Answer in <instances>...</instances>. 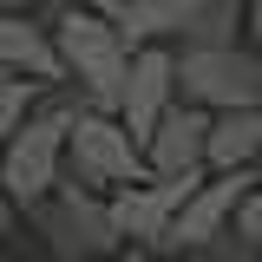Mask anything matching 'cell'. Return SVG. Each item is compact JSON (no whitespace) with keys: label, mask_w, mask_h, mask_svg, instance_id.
I'll use <instances>...</instances> for the list:
<instances>
[{"label":"cell","mask_w":262,"mask_h":262,"mask_svg":"<svg viewBox=\"0 0 262 262\" xmlns=\"http://www.w3.org/2000/svg\"><path fill=\"white\" fill-rule=\"evenodd\" d=\"M79 112H85V98L72 85H53V92H39V105L27 112V125L0 144V190H7V203L20 216L53 196L59 164H66V131H72Z\"/></svg>","instance_id":"1"},{"label":"cell","mask_w":262,"mask_h":262,"mask_svg":"<svg viewBox=\"0 0 262 262\" xmlns=\"http://www.w3.org/2000/svg\"><path fill=\"white\" fill-rule=\"evenodd\" d=\"M39 20L53 33V53H59L66 85L85 98L92 112H112L118 79H125V59H131L118 27H112L105 13H79V7H53V13H39Z\"/></svg>","instance_id":"2"},{"label":"cell","mask_w":262,"mask_h":262,"mask_svg":"<svg viewBox=\"0 0 262 262\" xmlns=\"http://www.w3.org/2000/svg\"><path fill=\"white\" fill-rule=\"evenodd\" d=\"M177 105L196 112H262V59L256 46H216V53H170Z\"/></svg>","instance_id":"3"},{"label":"cell","mask_w":262,"mask_h":262,"mask_svg":"<svg viewBox=\"0 0 262 262\" xmlns=\"http://www.w3.org/2000/svg\"><path fill=\"white\" fill-rule=\"evenodd\" d=\"M138 177H144L138 144L118 131L112 112H92V105H85V112L72 118V131H66L59 184H72V190H85V196H112V190H125V184H138Z\"/></svg>","instance_id":"4"},{"label":"cell","mask_w":262,"mask_h":262,"mask_svg":"<svg viewBox=\"0 0 262 262\" xmlns=\"http://www.w3.org/2000/svg\"><path fill=\"white\" fill-rule=\"evenodd\" d=\"M27 223L39 229L46 262H118V243H112V223H105V196L53 184V196L27 210Z\"/></svg>","instance_id":"5"},{"label":"cell","mask_w":262,"mask_h":262,"mask_svg":"<svg viewBox=\"0 0 262 262\" xmlns=\"http://www.w3.org/2000/svg\"><path fill=\"white\" fill-rule=\"evenodd\" d=\"M203 184V170L190 177H138L125 190L105 196V223H112V243H118V256H138V249H158L170 216H177V203Z\"/></svg>","instance_id":"6"},{"label":"cell","mask_w":262,"mask_h":262,"mask_svg":"<svg viewBox=\"0 0 262 262\" xmlns=\"http://www.w3.org/2000/svg\"><path fill=\"white\" fill-rule=\"evenodd\" d=\"M256 190V170H229V177H203L184 203H177V216H170V229H164V256H203L216 236H223L229 210L243 203V196Z\"/></svg>","instance_id":"7"},{"label":"cell","mask_w":262,"mask_h":262,"mask_svg":"<svg viewBox=\"0 0 262 262\" xmlns=\"http://www.w3.org/2000/svg\"><path fill=\"white\" fill-rule=\"evenodd\" d=\"M177 105V85H170V46H138L125 59V79H118V98H112V118L131 144H144V131L158 125L164 112Z\"/></svg>","instance_id":"8"},{"label":"cell","mask_w":262,"mask_h":262,"mask_svg":"<svg viewBox=\"0 0 262 262\" xmlns=\"http://www.w3.org/2000/svg\"><path fill=\"white\" fill-rule=\"evenodd\" d=\"M203 131H210V112L170 105L158 125L144 131V144H138L144 177H190V170H203Z\"/></svg>","instance_id":"9"},{"label":"cell","mask_w":262,"mask_h":262,"mask_svg":"<svg viewBox=\"0 0 262 262\" xmlns=\"http://www.w3.org/2000/svg\"><path fill=\"white\" fill-rule=\"evenodd\" d=\"M0 79H27V85H39V92L66 85L46 20H0Z\"/></svg>","instance_id":"10"},{"label":"cell","mask_w":262,"mask_h":262,"mask_svg":"<svg viewBox=\"0 0 262 262\" xmlns=\"http://www.w3.org/2000/svg\"><path fill=\"white\" fill-rule=\"evenodd\" d=\"M256 151H262V112H216L203 131V177L256 170Z\"/></svg>","instance_id":"11"},{"label":"cell","mask_w":262,"mask_h":262,"mask_svg":"<svg viewBox=\"0 0 262 262\" xmlns=\"http://www.w3.org/2000/svg\"><path fill=\"white\" fill-rule=\"evenodd\" d=\"M190 7L196 0H125V7L112 13V27L125 39V53H138V46H177Z\"/></svg>","instance_id":"12"},{"label":"cell","mask_w":262,"mask_h":262,"mask_svg":"<svg viewBox=\"0 0 262 262\" xmlns=\"http://www.w3.org/2000/svg\"><path fill=\"white\" fill-rule=\"evenodd\" d=\"M216 46H249V20H243V0H196L170 53H216Z\"/></svg>","instance_id":"13"},{"label":"cell","mask_w":262,"mask_h":262,"mask_svg":"<svg viewBox=\"0 0 262 262\" xmlns=\"http://www.w3.org/2000/svg\"><path fill=\"white\" fill-rule=\"evenodd\" d=\"M33 105H39V85H27V79H0V144L27 125Z\"/></svg>","instance_id":"14"},{"label":"cell","mask_w":262,"mask_h":262,"mask_svg":"<svg viewBox=\"0 0 262 262\" xmlns=\"http://www.w3.org/2000/svg\"><path fill=\"white\" fill-rule=\"evenodd\" d=\"M53 0H0V20H39Z\"/></svg>","instance_id":"15"},{"label":"cell","mask_w":262,"mask_h":262,"mask_svg":"<svg viewBox=\"0 0 262 262\" xmlns=\"http://www.w3.org/2000/svg\"><path fill=\"white\" fill-rule=\"evenodd\" d=\"M53 7H79V13H105V20H112L125 0H53Z\"/></svg>","instance_id":"16"},{"label":"cell","mask_w":262,"mask_h":262,"mask_svg":"<svg viewBox=\"0 0 262 262\" xmlns=\"http://www.w3.org/2000/svg\"><path fill=\"white\" fill-rule=\"evenodd\" d=\"M118 262H203V256H164V249H138V256H118Z\"/></svg>","instance_id":"17"},{"label":"cell","mask_w":262,"mask_h":262,"mask_svg":"<svg viewBox=\"0 0 262 262\" xmlns=\"http://www.w3.org/2000/svg\"><path fill=\"white\" fill-rule=\"evenodd\" d=\"M13 229H20V210H13V203H7V190H0V243H7V236H13Z\"/></svg>","instance_id":"18"},{"label":"cell","mask_w":262,"mask_h":262,"mask_svg":"<svg viewBox=\"0 0 262 262\" xmlns=\"http://www.w3.org/2000/svg\"><path fill=\"white\" fill-rule=\"evenodd\" d=\"M0 262H33V256H7V249H0Z\"/></svg>","instance_id":"19"}]
</instances>
